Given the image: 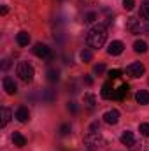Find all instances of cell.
Wrapping results in <instances>:
<instances>
[{"instance_id": "obj_27", "label": "cell", "mask_w": 149, "mask_h": 151, "mask_svg": "<svg viewBox=\"0 0 149 151\" xmlns=\"http://www.w3.org/2000/svg\"><path fill=\"white\" fill-rule=\"evenodd\" d=\"M70 132V125H62V128H60V134L62 135H67Z\"/></svg>"}, {"instance_id": "obj_29", "label": "cell", "mask_w": 149, "mask_h": 151, "mask_svg": "<svg viewBox=\"0 0 149 151\" xmlns=\"http://www.w3.org/2000/svg\"><path fill=\"white\" fill-rule=\"evenodd\" d=\"M69 111H72V113H75V111H77V107H75L74 102H69Z\"/></svg>"}, {"instance_id": "obj_4", "label": "cell", "mask_w": 149, "mask_h": 151, "mask_svg": "<svg viewBox=\"0 0 149 151\" xmlns=\"http://www.w3.org/2000/svg\"><path fill=\"white\" fill-rule=\"evenodd\" d=\"M144 72H146V67H144L140 62L132 63V65H128V67H126V74L130 76V77H140Z\"/></svg>"}, {"instance_id": "obj_25", "label": "cell", "mask_w": 149, "mask_h": 151, "mask_svg": "<svg viewBox=\"0 0 149 151\" xmlns=\"http://www.w3.org/2000/svg\"><path fill=\"white\" fill-rule=\"evenodd\" d=\"M95 19H97V12H88V14L84 16V21H86V23H93Z\"/></svg>"}, {"instance_id": "obj_32", "label": "cell", "mask_w": 149, "mask_h": 151, "mask_svg": "<svg viewBox=\"0 0 149 151\" xmlns=\"http://www.w3.org/2000/svg\"><path fill=\"white\" fill-rule=\"evenodd\" d=\"M84 81H86V84H91V83H93V79H91V77H84Z\"/></svg>"}, {"instance_id": "obj_34", "label": "cell", "mask_w": 149, "mask_h": 151, "mask_svg": "<svg viewBox=\"0 0 149 151\" xmlns=\"http://www.w3.org/2000/svg\"><path fill=\"white\" fill-rule=\"evenodd\" d=\"M148 34H149V25H148Z\"/></svg>"}, {"instance_id": "obj_7", "label": "cell", "mask_w": 149, "mask_h": 151, "mask_svg": "<svg viewBox=\"0 0 149 151\" xmlns=\"http://www.w3.org/2000/svg\"><path fill=\"white\" fill-rule=\"evenodd\" d=\"M2 84H4L5 93H9V95H14V93L18 91V86H16V83H14V79H12V77H4Z\"/></svg>"}, {"instance_id": "obj_16", "label": "cell", "mask_w": 149, "mask_h": 151, "mask_svg": "<svg viewBox=\"0 0 149 151\" xmlns=\"http://www.w3.org/2000/svg\"><path fill=\"white\" fill-rule=\"evenodd\" d=\"M133 49H135V53H146L148 51V42L146 40H135Z\"/></svg>"}, {"instance_id": "obj_11", "label": "cell", "mask_w": 149, "mask_h": 151, "mask_svg": "<svg viewBox=\"0 0 149 151\" xmlns=\"http://www.w3.org/2000/svg\"><path fill=\"white\" fill-rule=\"evenodd\" d=\"M128 90H130L128 84H121V86L114 91V97H112V99H116V100H123L125 95H128Z\"/></svg>"}, {"instance_id": "obj_9", "label": "cell", "mask_w": 149, "mask_h": 151, "mask_svg": "<svg viewBox=\"0 0 149 151\" xmlns=\"http://www.w3.org/2000/svg\"><path fill=\"white\" fill-rule=\"evenodd\" d=\"M16 119L19 121V123H27L28 119H30V111L27 109V107H19L18 111H16Z\"/></svg>"}, {"instance_id": "obj_31", "label": "cell", "mask_w": 149, "mask_h": 151, "mask_svg": "<svg viewBox=\"0 0 149 151\" xmlns=\"http://www.w3.org/2000/svg\"><path fill=\"white\" fill-rule=\"evenodd\" d=\"M0 12H2V14H7V12H9V9H7V7H5V5H4V7H2V11H0Z\"/></svg>"}, {"instance_id": "obj_6", "label": "cell", "mask_w": 149, "mask_h": 151, "mask_svg": "<svg viewBox=\"0 0 149 151\" xmlns=\"http://www.w3.org/2000/svg\"><path fill=\"white\" fill-rule=\"evenodd\" d=\"M123 49H125V44L121 40H112L111 44H109V47H107V53L112 55V56H116V55H121Z\"/></svg>"}, {"instance_id": "obj_12", "label": "cell", "mask_w": 149, "mask_h": 151, "mask_svg": "<svg viewBox=\"0 0 149 151\" xmlns=\"http://www.w3.org/2000/svg\"><path fill=\"white\" fill-rule=\"evenodd\" d=\"M135 99H137V102H139L140 106H148V104H149V91H146V90L137 91Z\"/></svg>"}, {"instance_id": "obj_13", "label": "cell", "mask_w": 149, "mask_h": 151, "mask_svg": "<svg viewBox=\"0 0 149 151\" xmlns=\"http://www.w3.org/2000/svg\"><path fill=\"white\" fill-rule=\"evenodd\" d=\"M114 91H116V90L112 88L111 81H109V83H105V84L102 86V97H104V99H112V97H114Z\"/></svg>"}, {"instance_id": "obj_26", "label": "cell", "mask_w": 149, "mask_h": 151, "mask_svg": "<svg viewBox=\"0 0 149 151\" xmlns=\"http://www.w3.org/2000/svg\"><path fill=\"white\" fill-rule=\"evenodd\" d=\"M104 70H105V65H104V63H98V65H95V69H93L95 74H102Z\"/></svg>"}, {"instance_id": "obj_15", "label": "cell", "mask_w": 149, "mask_h": 151, "mask_svg": "<svg viewBox=\"0 0 149 151\" xmlns=\"http://www.w3.org/2000/svg\"><path fill=\"white\" fill-rule=\"evenodd\" d=\"M11 118H12L11 109H7V107H2V121H0V127H5V125L11 121Z\"/></svg>"}, {"instance_id": "obj_2", "label": "cell", "mask_w": 149, "mask_h": 151, "mask_svg": "<svg viewBox=\"0 0 149 151\" xmlns=\"http://www.w3.org/2000/svg\"><path fill=\"white\" fill-rule=\"evenodd\" d=\"M16 74L19 76V79H21V81L30 83V81L34 79L35 70H34V67H32L28 62H19V63H18V69H16Z\"/></svg>"}, {"instance_id": "obj_17", "label": "cell", "mask_w": 149, "mask_h": 151, "mask_svg": "<svg viewBox=\"0 0 149 151\" xmlns=\"http://www.w3.org/2000/svg\"><path fill=\"white\" fill-rule=\"evenodd\" d=\"M16 40H18L19 46H28V42H30V35H28L27 32H19L18 37H16Z\"/></svg>"}, {"instance_id": "obj_20", "label": "cell", "mask_w": 149, "mask_h": 151, "mask_svg": "<svg viewBox=\"0 0 149 151\" xmlns=\"http://www.w3.org/2000/svg\"><path fill=\"white\" fill-rule=\"evenodd\" d=\"M140 18L146 19V21H149V2H146V4L140 5Z\"/></svg>"}, {"instance_id": "obj_23", "label": "cell", "mask_w": 149, "mask_h": 151, "mask_svg": "<svg viewBox=\"0 0 149 151\" xmlns=\"http://www.w3.org/2000/svg\"><path fill=\"white\" fill-rule=\"evenodd\" d=\"M139 132H140L144 137H149V123H140V127H139Z\"/></svg>"}, {"instance_id": "obj_30", "label": "cell", "mask_w": 149, "mask_h": 151, "mask_svg": "<svg viewBox=\"0 0 149 151\" xmlns=\"http://www.w3.org/2000/svg\"><path fill=\"white\" fill-rule=\"evenodd\" d=\"M2 69H9V60H4V63H2Z\"/></svg>"}, {"instance_id": "obj_3", "label": "cell", "mask_w": 149, "mask_h": 151, "mask_svg": "<svg viewBox=\"0 0 149 151\" xmlns=\"http://www.w3.org/2000/svg\"><path fill=\"white\" fill-rule=\"evenodd\" d=\"M102 144H104V139H102V135H100L98 132L91 130V132L86 134V137H84V146L88 148V151L97 150V148H100Z\"/></svg>"}, {"instance_id": "obj_5", "label": "cell", "mask_w": 149, "mask_h": 151, "mask_svg": "<svg viewBox=\"0 0 149 151\" xmlns=\"http://www.w3.org/2000/svg\"><path fill=\"white\" fill-rule=\"evenodd\" d=\"M34 55L39 58H51V49L46 46V44H35L34 46Z\"/></svg>"}, {"instance_id": "obj_24", "label": "cell", "mask_w": 149, "mask_h": 151, "mask_svg": "<svg viewBox=\"0 0 149 151\" xmlns=\"http://www.w3.org/2000/svg\"><path fill=\"white\" fill-rule=\"evenodd\" d=\"M123 7H125L126 11H132V9L135 7V0H123Z\"/></svg>"}, {"instance_id": "obj_14", "label": "cell", "mask_w": 149, "mask_h": 151, "mask_svg": "<svg viewBox=\"0 0 149 151\" xmlns=\"http://www.w3.org/2000/svg\"><path fill=\"white\" fill-rule=\"evenodd\" d=\"M12 142H14V146H18V148L27 146V139H25L19 132H14V134H12Z\"/></svg>"}, {"instance_id": "obj_10", "label": "cell", "mask_w": 149, "mask_h": 151, "mask_svg": "<svg viewBox=\"0 0 149 151\" xmlns=\"http://www.w3.org/2000/svg\"><path fill=\"white\" fill-rule=\"evenodd\" d=\"M121 142L125 144V146H128V148H132L133 144H135V137H133V134L132 132H123V135H121Z\"/></svg>"}, {"instance_id": "obj_28", "label": "cell", "mask_w": 149, "mask_h": 151, "mask_svg": "<svg viewBox=\"0 0 149 151\" xmlns=\"http://www.w3.org/2000/svg\"><path fill=\"white\" fill-rule=\"evenodd\" d=\"M119 76H121V70H111V72H109V77H111V79H117Z\"/></svg>"}, {"instance_id": "obj_21", "label": "cell", "mask_w": 149, "mask_h": 151, "mask_svg": "<svg viewBox=\"0 0 149 151\" xmlns=\"http://www.w3.org/2000/svg\"><path fill=\"white\" fill-rule=\"evenodd\" d=\"M47 79H49L51 83L58 81V79H60V70H56V69H49V70H47Z\"/></svg>"}, {"instance_id": "obj_1", "label": "cell", "mask_w": 149, "mask_h": 151, "mask_svg": "<svg viewBox=\"0 0 149 151\" xmlns=\"http://www.w3.org/2000/svg\"><path fill=\"white\" fill-rule=\"evenodd\" d=\"M105 40H107V27L105 25H95L90 32H88V37H86V42H88V46L90 47H95V49H98V47H102L104 44H105Z\"/></svg>"}, {"instance_id": "obj_22", "label": "cell", "mask_w": 149, "mask_h": 151, "mask_svg": "<svg viewBox=\"0 0 149 151\" xmlns=\"http://www.w3.org/2000/svg\"><path fill=\"white\" fill-rule=\"evenodd\" d=\"M91 58H93L91 51H88V49L81 51V60H82V62H91Z\"/></svg>"}, {"instance_id": "obj_33", "label": "cell", "mask_w": 149, "mask_h": 151, "mask_svg": "<svg viewBox=\"0 0 149 151\" xmlns=\"http://www.w3.org/2000/svg\"><path fill=\"white\" fill-rule=\"evenodd\" d=\"M97 128H98V123H97V121H95V123H93V125H91V130H97Z\"/></svg>"}, {"instance_id": "obj_19", "label": "cell", "mask_w": 149, "mask_h": 151, "mask_svg": "<svg viewBox=\"0 0 149 151\" xmlns=\"http://www.w3.org/2000/svg\"><path fill=\"white\" fill-rule=\"evenodd\" d=\"M84 104H86L90 109H93V107H95V104H97V99H95V95H91V93H86V95H84Z\"/></svg>"}, {"instance_id": "obj_8", "label": "cell", "mask_w": 149, "mask_h": 151, "mask_svg": "<svg viewBox=\"0 0 149 151\" xmlns=\"http://www.w3.org/2000/svg\"><path fill=\"white\" fill-rule=\"evenodd\" d=\"M104 121H105L107 125H116V123L119 121V111H116V109L107 111V113L104 114Z\"/></svg>"}, {"instance_id": "obj_18", "label": "cell", "mask_w": 149, "mask_h": 151, "mask_svg": "<svg viewBox=\"0 0 149 151\" xmlns=\"http://www.w3.org/2000/svg\"><path fill=\"white\" fill-rule=\"evenodd\" d=\"M132 151H149V141H140L132 146Z\"/></svg>"}]
</instances>
